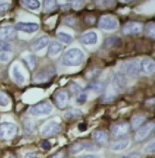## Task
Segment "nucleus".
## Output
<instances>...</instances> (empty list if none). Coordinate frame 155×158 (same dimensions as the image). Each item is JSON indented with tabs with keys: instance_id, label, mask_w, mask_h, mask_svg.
Here are the masks:
<instances>
[{
	"instance_id": "nucleus-26",
	"label": "nucleus",
	"mask_w": 155,
	"mask_h": 158,
	"mask_svg": "<svg viewBox=\"0 0 155 158\" xmlns=\"http://www.w3.org/2000/svg\"><path fill=\"white\" fill-rule=\"evenodd\" d=\"M83 114L82 111L79 109H74L73 110L68 111L64 114V117L67 119H71L81 117Z\"/></svg>"
},
{
	"instance_id": "nucleus-22",
	"label": "nucleus",
	"mask_w": 155,
	"mask_h": 158,
	"mask_svg": "<svg viewBox=\"0 0 155 158\" xmlns=\"http://www.w3.org/2000/svg\"><path fill=\"white\" fill-rule=\"evenodd\" d=\"M107 87V83L102 82H96L87 86L84 90H92L96 92H101L103 91Z\"/></svg>"
},
{
	"instance_id": "nucleus-43",
	"label": "nucleus",
	"mask_w": 155,
	"mask_h": 158,
	"mask_svg": "<svg viewBox=\"0 0 155 158\" xmlns=\"http://www.w3.org/2000/svg\"><path fill=\"white\" fill-rule=\"evenodd\" d=\"M86 22L89 24H94L96 23V18L93 16H87L86 18Z\"/></svg>"
},
{
	"instance_id": "nucleus-49",
	"label": "nucleus",
	"mask_w": 155,
	"mask_h": 158,
	"mask_svg": "<svg viewBox=\"0 0 155 158\" xmlns=\"http://www.w3.org/2000/svg\"><path fill=\"white\" fill-rule=\"evenodd\" d=\"M81 158H102L100 156H96V155H86V156H84Z\"/></svg>"
},
{
	"instance_id": "nucleus-25",
	"label": "nucleus",
	"mask_w": 155,
	"mask_h": 158,
	"mask_svg": "<svg viewBox=\"0 0 155 158\" xmlns=\"http://www.w3.org/2000/svg\"><path fill=\"white\" fill-rule=\"evenodd\" d=\"M23 60L25 63L26 64L28 68L31 71L35 70L36 65V60L34 55H28V56L24 57L23 59Z\"/></svg>"
},
{
	"instance_id": "nucleus-33",
	"label": "nucleus",
	"mask_w": 155,
	"mask_h": 158,
	"mask_svg": "<svg viewBox=\"0 0 155 158\" xmlns=\"http://www.w3.org/2000/svg\"><path fill=\"white\" fill-rule=\"evenodd\" d=\"M147 34L149 37L154 39L155 36V26L154 23H150L147 27Z\"/></svg>"
},
{
	"instance_id": "nucleus-39",
	"label": "nucleus",
	"mask_w": 155,
	"mask_h": 158,
	"mask_svg": "<svg viewBox=\"0 0 155 158\" xmlns=\"http://www.w3.org/2000/svg\"><path fill=\"white\" fill-rule=\"evenodd\" d=\"M69 2H70L72 7L75 9H77L81 7L83 4L82 1H69Z\"/></svg>"
},
{
	"instance_id": "nucleus-38",
	"label": "nucleus",
	"mask_w": 155,
	"mask_h": 158,
	"mask_svg": "<svg viewBox=\"0 0 155 158\" xmlns=\"http://www.w3.org/2000/svg\"><path fill=\"white\" fill-rule=\"evenodd\" d=\"M64 23L67 26L73 27L76 24V19L72 16H68L65 19Z\"/></svg>"
},
{
	"instance_id": "nucleus-41",
	"label": "nucleus",
	"mask_w": 155,
	"mask_h": 158,
	"mask_svg": "<svg viewBox=\"0 0 155 158\" xmlns=\"http://www.w3.org/2000/svg\"><path fill=\"white\" fill-rule=\"evenodd\" d=\"M87 95L86 94H82L79 95V98H78L77 99V102L79 104H82L86 102L87 99Z\"/></svg>"
},
{
	"instance_id": "nucleus-37",
	"label": "nucleus",
	"mask_w": 155,
	"mask_h": 158,
	"mask_svg": "<svg viewBox=\"0 0 155 158\" xmlns=\"http://www.w3.org/2000/svg\"><path fill=\"white\" fill-rule=\"evenodd\" d=\"M10 4L7 2L0 1V14H4L6 12L10 9Z\"/></svg>"
},
{
	"instance_id": "nucleus-45",
	"label": "nucleus",
	"mask_w": 155,
	"mask_h": 158,
	"mask_svg": "<svg viewBox=\"0 0 155 158\" xmlns=\"http://www.w3.org/2000/svg\"><path fill=\"white\" fill-rule=\"evenodd\" d=\"M9 60V58L7 54L3 53L0 55V61L2 62H7Z\"/></svg>"
},
{
	"instance_id": "nucleus-28",
	"label": "nucleus",
	"mask_w": 155,
	"mask_h": 158,
	"mask_svg": "<svg viewBox=\"0 0 155 158\" xmlns=\"http://www.w3.org/2000/svg\"><path fill=\"white\" fill-rule=\"evenodd\" d=\"M13 74L14 76V78L15 79L16 82L18 84H22L24 81V77L23 75V74L21 73V72L19 70V68L17 65H15L13 69Z\"/></svg>"
},
{
	"instance_id": "nucleus-19",
	"label": "nucleus",
	"mask_w": 155,
	"mask_h": 158,
	"mask_svg": "<svg viewBox=\"0 0 155 158\" xmlns=\"http://www.w3.org/2000/svg\"><path fill=\"white\" fill-rule=\"evenodd\" d=\"M23 126L25 132L27 135H33L35 131L36 126L35 122L30 118H24L23 119Z\"/></svg>"
},
{
	"instance_id": "nucleus-20",
	"label": "nucleus",
	"mask_w": 155,
	"mask_h": 158,
	"mask_svg": "<svg viewBox=\"0 0 155 158\" xmlns=\"http://www.w3.org/2000/svg\"><path fill=\"white\" fill-rule=\"evenodd\" d=\"M98 37L95 32H89L82 36V42L86 45L95 44L97 43Z\"/></svg>"
},
{
	"instance_id": "nucleus-46",
	"label": "nucleus",
	"mask_w": 155,
	"mask_h": 158,
	"mask_svg": "<svg viewBox=\"0 0 155 158\" xmlns=\"http://www.w3.org/2000/svg\"><path fill=\"white\" fill-rule=\"evenodd\" d=\"M87 128V127L85 123H80L78 125V130L81 132H84L86 131Z\"/></svg>"
},
{
	"instance_id": "nucleus-15",
	"label": "nucleus",
	"mask_w": 155,
	"mask_h": 158,
	"mask_svg": "<svg viewBox=\"0 0 155 158\" xmlns=\"http://www.w3.org/2000/svg\"><path fill=\"white\" fill-rule=\"evenodd\" d=\"M141 71L147 75H152L155 71V61L150 58H144L140 63Z\"/></svg>"
},
{
	"instance_id": "nucleus-6",
	"label": "nucleus",
	"mask_w": 155,
	"mask_h": 158,
	"mask_svg": "<svg viewBox=\"0 0 155 158\" xmlns=\"http://www.w3.org/2000/svg\"><path fill=\"white\" fill-rule=\"evenodd\" d=\"M61 131V126L56 121H50L46 124L41 130V135L44 137L55 136Z\"/></svg>"
},
{
	"instance_id": "nucleus-8",
	"label": "nucleus",
	"mask_w": 155,
	"mask_h": 158,
	"mask_svg": "<svg viewBox=\"0 0 155 158\" xmlns=\"http://www.w3.org/2000/svg\"><path fill=\"white\" fill-rule=\"evenodd\" d=\"M144 26L140 22H130L125 24L122 29L124 35L138 34L143 31Z\"/></svg>"
},
{
	"instance_id": "nucleus-48",
	"label": "nucleus",
	"mask_w": 155,
	"mask_h": 158,
	"mask_svg": "<svg viewBox=\"0 0 155 158\" xmlns=\"http://www.w3.org/2000/svg\"><path fill=\"white\" fill-rule=\"evenodd\" d=\"M51 158H64V153L62 151L60 152Z\"/></svg>"
},
{
	"instance_id": "nucleus-11",
	"label": "nucleus",
	"mask_w": 155,
	"mask_h": 158,
	"mask_svg": "<svg viewBox=\"0 0 155 158\" xmlns=\"http://www.w3.org/2000/svg\"><path fill=\"white\" fill-rule=\"evenodd\" d=\"M130 130V126L128 123H121L113 127L111 133L113 137L118 138L127 135Z\"/></svg>"
},
{
	"instance_id": "nucleus-14",
	"label": "nucleus",
	"mask_w": 155,
	"mask_h": 158,
	"mask_svg": "<svg viewBox=\"0 0 155 158\" xmlns=\"http://www.w3.org/2000/svg\"><path fill=\"white\" fill-rule=\"evenodd\" d=\"M15 29L16 31L27 33H33L39 29V25L35 23L20 22L16 24Z\"/></svg>"
},
{
	"instance_id": "nucleus-29",
	"label": "nucleus",
	"mask_w": 155,
	"mask_h": 158,
	"mask_svg": "<svg viewBox=\"0 0 155 158\" xmlns=\"http://www.w3.org/2000/svg\"><path fill=\"white\" fill-rule=\"evenodd\" d=\"M58 37L62 42H64L66 44H70L73 40V38L70 35L65 33L64 32H58Z\"/></svg>"
},
{
	"instance_id": "nucleus-31",
	"label": "nucleus",
	"mask_w": 155,
	"mask_h": 158,
	"mask_svg": "<svg viewBox=\"0 0 155 158\" xmlns=\"http://www.w3.org/2000/svg\"><path fill=\"white\" fill-rule=\"evenodd\" d=\"M43 4L44 9L48 12H50L55 10L57 7L56 1H44Z\"/></svg>"
},
{
	"instance_id": "nucleus-23",
	"label": "nucleus",
	"mask_w": 155,
	"mask_h": 158,
	"mask_svg": "<svg viewBox=\"0 0 155 158\" xmlns=\"http://www.w3.org/2000/svg\"><path fill=\"white\" fill-rule=\"evenodd\" d=\"M62 49V44L58 41H52L48 47V53L50 56L58 55Z\"/></svg>"
},
{
	"instance_id": "nucleus-27",
	"label": "nucleus",
	"mask_w": 155,
	"mask_h": 158,
	"mask_svg": "<svg viewBox=\"0 0 155 158\" xmlns=\"http://www.w3.org/2000/svg\"><path fill=\"white\" fill-rule=\"evenodd\" d=\"M22 2L27 7L32 10L38 9L40 7V2L37 0H27L23 1Z\"/></svg>"
},
{
	"instance_id": "nucleus-42",
	"label": "nucleus",
	"mask_w": 155,
	"mask_h": 158,
	"mask_svg": "<svg viewBox=\"0 0 155 158\" xmlns=\"http://www.w3.org/2000/svg\"><path fill=\"white\" fill-rule=\"evenodd\" d=\"M36 156V152L35 151H29L24 155V158H35Z\"/></svg>"
},
{
	"instance_id": "nucleus-5",
	"label": "nucleus",
	"mask_w": 155,
	"mask_h": 158,
	"mask_svg": "<svg viewBox=\"0 0 155 158\" xmlns=\"http://www.w3.org/2000/svg\"><path fill=\"white\" fill-rule=\"evenodd\" d=\"M155 128V124L153 122L149 123L141 127L135 134L134 139L136 142H140L147 139Z\"/></svg>"
},
{
	"instance_id": "nucleus-40",
	"label": "nucleus",
	"mask_w": 155,
	"mask_h": 158,
	"mask_svg": "<svg viewBox=\"0 0 155 158\" xmlns=\"http://www.w3.org/2000/svg\"><path fill=\"white\" fill-rule=\"evenodd\" d=\"M115 99V97L114 96H104L102 99V103L103 104H109L112 102Z\"/></svg>"
},
{
	"instance_id": "nucleus-7",
	"label": "nucleus",
	"mask_w": 155,
	"mask_h": 158,
	"mask_svg": "<svg viewBox=\"0 0 155 158\" xmlns=\"http://www.w3.org/2000/svg\"><path fill=\"white\" fill-rule=\"evenodd\" d=\"M17 32L15 27L11 26H6L0 27V41H10L15 40Z\"/></svg>"
},
{
	"instance_id": "nucleus-18",
	"label": "nucleus",
	"mask_w": 155,
	"mask_h": 158,
	"mask_svg": "<svg viewBox=\"0 0 155 158\" xmlns=\"http://www.w3.org/2000/svg\"><path fill=\"white\" fill-rule=\"evenodd\" d=\"M93 138L96 142L104 144L109 142V134L106 131L98 130L94 132Z\"/></svg>"
},
{
	"instance_id": "nucleus-2",
	"label": "nucleus",
	"mask_w": 155,
	"mask_h": 158,
	"mask_svg": "<svg viewBox=\"0 0 155 158\" xmlns=\"http://www.w3.org/2000/svg\"><path fill=\"white\" fill-rule=\"evenodd\" d=\"M56 74V70L54 66L48 65L41 69L33 76V81L43 85L52 79Z\"/></svg>"
},
{
	"instance_id": "nucleus-3",
	"label": "nucleus",
	"mask_w": 155,
	"mask_h": 158,
	"mask_svg": "<svg viewBox=\"0 0 155 158\" xmlns=\"http://www.w3.org/2000/svg\"><path fill=\"white\" fill-rule=\"evenodd\" d=\"M18 129L14 124L4 123L0 125V139L2 140H12L18 135Z\"/></svg>"
},
{
	"instance_id": "nucleus-10",
	"label": "nucleus",
	"mask_w": 155,
	"mask_h": 158,
	"mask_svg": "<svg viewBox=\"0 0 155 158\" xmlns=\"http://www.w3.org/2000/svg\"><path fill=\"white\" fill-rule=\"evenodd\" d=\"M52 110V106L48 102L39 103L31 107L30 113L33 115L47 114Z\"/></svg>"
},
{
	"instance_id": "nucleus-32",
	"label": "nucleus",
	"mask_w": 155,
	"mask_h": 158,
	"mask_svg": "<svg viewBox=\"0 0 155 158\" xmlns=\"http://www.w3.org/2000/svg\"><path fill=\"white\" fill-rule=\"evenodd\" d=\"M69 89L70 92L75 94H78L82 90V89L81 87V85L75 82H73L70 84Z\"/></svg>"
},
{
	"instance_id": "nucleus-47",
	"label": "nucleus",
	"mask_w": 155,
	"mask_h": 158,
	"mask_svg": "<svg viewBox=\"0 0 155 158\" xmlns=\"http://www.w3.org/2000/svg\"><path fill=\"white\" fill-rule=\"evenodd\" d=\"M41 147L44 150H48L51 148V144L48 141H45L41 143Z\"/></svg>"
},
{
	"instance_id": "nucleus-21",
	"label": "nucleus",
	"mask_w": 155,
	"mask_h": 158,
	"mask_svg": "<svg viewBox=\"0 0 155 158\" xmlns=\"http://www.w3.org/2000/svg\"><path fill=\"white\" fill-rule=\"evenodd\" d=\"M130 145V141L128 139L120 140L116 142H113L111 144V148L115 151L124 150L127 148Z\"/></svg>"
},
{
	"instance_id": "nucleus-30",
	"label": "nucleus",
	"mask_w": 155,
	"mask_h": 158,
	"mask_svg": "<svg viewBox=\"0 0 155 158\" xmlns=\"http://www.w3.org/2000/svg\"><path fill=\"white\" fill-rule=\"evenodd\" d=\"M115 82L116 84V85H117V87L121 89L124 88L127 84L126 79L124 77L118 75L115 77Z\"/></svg>"
},
{
	"instance_id": "nucleus-12",
	"label": "nucleus",
	"mask_w": 155,
	"mask_h": 158,
	"mask_svg": "<svg viewBox=\"0 0 155 158\" xmlns=\"http://www.w3.org/2000/svg\"><path fill=\"white\" fill-rule=\"evenodd\" d=\"M118 23L116 20L111 16H102L99 21V27L103 29H115L117 27Z\"/></svg>"
},
{
	"instance_id": "nucleus-4",
	"label": "nucleus",
	"mask_w": 155,
	"mask_h": 158,
	"mask_svg": "<svg viewBox=\"0 0 155 158\" xmlns=\"http://www.w3.org/2000/svg\"><path fill=\"white\" fill-rule=\"evenodd\" d=\"M99 150V147L90 142H78L75 143L70 147V153L72 155L78 153L86 150L88 152H96Z\"/></svg>"
},
{
	"instance_id": "nucleus-35",
	"label": "nucleus",
	"mask_w": 155,
	"mask_h": 158,
	"mask_svg": "<svg viewBox=\"0 0 155 158\" xmlns=\"http://www.w3.org/2000/svg\"><path fill=\"white\" fill-rule=\"evenodd\" d=\"M12 49V46L11 44L5 42L0 43V52H10Z\"/></svg>"
},
{
	"instance_id": "nucleus-24",
	"label": "nucleus",
	"mask_w": 155,
	"mask_h": 158,
	"mask_svg": "<svg viewBox=\"0 0 155 158\" xmlns=\"http://www.w3.org/2000/svg\"><path fill=\"white\" fill-rule=\"evenodd\" d=\"M146 120V116L144 115H138L135 116L132 121V124L131 126L132 129L135 130L140 127L142 124Z\"/></svg>"
},
{
	"instance_id": "nucleus-16",
	"label": "nucleus",
	"mask_w": 155,
	"mask_h": 158,
	"mask_svg": "<svg viewBox=\"0 0 155 158\" xmlns=\"http://www.w3.org/2000/svg\"><path fill=\"white\" fill-rule=\"evenodd\" d=\"M123 41L121 38L118 36H111L106 38L104 42V47L108 48H114L121 47Z\"/></svg>"
},
{
	"instance_id": "nucleus-17",
	"label": "nucleus",
	"mask_w": 155,
	"mask_h": 158,
	"mask_svg": "<svg viewBox=\"0 0 155 158\" xmlns=\"http://www.w3.org/2000/svg\"><path fill=\"white\" fill-rule=\"evenodd\" d=\"M48 42L49 40L48 36L43 35L33 42L31 44V48L34 51H39L47 46Z\"/></svg>"
},
{
	"instance_id": "nucleus-34",
	"label": "nucleus",
	"mask_w": 155,
	"mask_h": 158,
	"mask_svg": "<svg viewBox=\"0 0 155 158\" xmlns=\"http://www.w3.org/2000/svg\"><path fill=\"white\" fill-rule=\"evenodd\" d=\"M155 140L149 142L144 148V152L146 153H155Z\"/></svg>"
},
{
	"instance_id": "nucleus-9",
	"label": "nucleus",
	"mask_w": 155,
	"mask_h": 158,
	"mask_svg": "<svg viewBox=\"0 0 155 158\" xmlns=\"http://www.w3.org/2000/svg\"><path fill=\"white\" fill-rule=\"evenodd\" d=\"M124 70L130 75L137 77L140 73V63L138 60H132L123 65Z\"/></svg>"
},
{
	"instance_id": "nucleus-13",
	"label": "nucleus",
	"mask_w": 155,
	"mask_h": 158,
	"mask_svg": "<svg viewBox=\"0 0 155 158\" xmlns=\"http://www.w3.org/2000/svg\"><path fill=\"white\" fill-rule=\"evenodd\" d=\"M55 103L59 109H64L68 106L69 95L66 91H60L55 95Z\"/></svg>"
},
{
	"instance_id": "nucleus-36",
	"label": "nucleus",
	"mask_w": 155,
	"mask_h": 158,
	"mask_svg": "<svg viewBox=\"0 0 155 158\" xmlns=\"http://www.w3.org/2000/svg\"><path fill=\"white\" fill-rule=\"evenodd\" d=\"M9 103L8 98L3 93L0 92V106L2 107L7 106Z\"/></svg>"
},
{
	"instance_id": "nucleus-44",
	"label": "nucleus",
	"mask_w": 155,
	"mask_h": 158,
	"mask_svg": "<svg viewBox=\"0 0 155 158\" xmlns=\"http://www.w3.org/2000/svg\"><path fill=\"white\" fill-rule=\"evenodd\" d=\"M120 158H140V155L138 153H133Z\"/></svg>"
},
{
	"instance_id": "nucleus-1",
	"label": "nucleus",
	"mask_w": 155,
	"mask_h": 158,
	"mask_svg": "<svg viewBox=\"0 0 155 158\" xmlns=\"http://www.w3.org/2000/svg\"><path fill=\"white\" fill-rule=\"evenodd\" d=\"M84 55L79 48H73L67 50L63 55L62 63L66 66H78L83 63Z\"/></svg>"
}]
</instances>
